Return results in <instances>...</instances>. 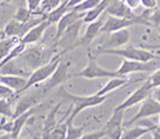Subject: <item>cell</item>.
I'll return each instance as SVG.
<instances>
[{"label": "cell", "instance_id": "6da1fadb", "mask_svg": "<svg viewBox=\"0 0 160 139\" xmlns=\"http://www.w3.org/2000/svg\"><path fill=\"white\" fill-rule=\"evenodd\" d=\"M60 96L62 97V102H68L70 104H73V109H72L69 117L67 118V121L69 124L73 122V120L76 118V116L87 108H94V107H98L102 103H104L107 99V95H103L99 96L97 94L94 95H89V96H79V95H74V94H70L68 92L65 88L61 87L60 88Z\"/></svg>", "mask_w": 160, "mask_h": 139}, {"label": "cell", "instance_id": "7a4b0ae2", "mask_svg": "<svg viewBox=\"0 0 160 139\" xmlns=\"http://www.w3.org/2000/svg\"><path fill=\"white\" fill-rule=\"evenodd\" d=\"M99 55H115V56L122 57V59L145 61V62L152 61V60H160V55H155L151 51L145 50V48H138L134 46H125L121 48H98L97 56Z\"/></svg>", "mask_w": 160, "mask_h": 139}, {"label": "cell", "instance_id": "3957f363", "mask_svg": "<svg viewBox=\"0 0 160 139\" xmlns=\"http://www.w3.org/2000/svg\"><path fill=\"white\" fill-rule=\"evenodd\" d=\"M62 55L64 53L55 55L51 59L50 62H47V64H44V65H42V67H39V68H37V69H34L33 72H31L29 78H28V81H26V85L23 86V88L21 90V91L14 94V97L17 95H20V94H22V92L28 91L29 88L34 87V86H38L39 83H42V82H44V81L48 79L52 76V73L56 70L58 65L60 64V61L62 59ZM14 97H13V99H14Z\"/></svg>", "mask_w": 160, "mask_h": 139}, {"label": "cell", "instance_id": "277c9868", "mask_svg": "<svg viewBox=\"0 0 160 139\" xmlns=\"http://www.w3.org/2000/svg\"><path fill=\"white\" fill-rule=\"evenodd\" d=\"M87 57L89 62L86 67L81 70L72 74L70 78H85V79H97V78H113V77H121L117 73V70H108L97 62L95 57H92L90 48H87Z\"/></svg>", "mask_w": 160, "mask_h": 139}, {"label": "cell", "instance_id": "5b68a950", "mask_svg": "<svg viewBox=\"0 0 160 139\" xmlns=\"http://www.w3.org/2000/svg\"><path fill=\"white\" fill-rule=\"evenodd\" d=\"M53 48H55L53 46H52V48H46L42 46H33V47L25 48L20 56L23 59V61L26 62L28 67L31 70H34V69L51 61Z\"/></svg>", "mask_w": 160, "mask_h": 139}, {"label": "cell", "instance_id": "8992f818", "mask_svg": "<svg viewBox=\"0 0 160 139\" xmlns=\"http://www.w3.org/2000/svg\"><path fill=\"white\" fill-rule=\"evenodd\" d=\"M155 70V62L152 61H137V60H129V59H122L121 65L117 69V73L121 77H126L132 74V73H146V72H152Z\"/></svg>", "mask_w": 160, "mask_h": 139}, {"label": "cell", "instance_id": "52a82bcc", "mask_svg": "<svg viewBox=\"0 0 160 139\" xmlns=\"http://www.w3.org/2000/svg\"><path fill=\"white\" fill-rule=\"evenodd\" d=\"M156 114H160V102H158L152 95H150L141 103V108H139L138 113L135 114L129 122H126L125 125L130 126L134 122H137L142 118H148V117L156 116Z\"/></svg>", "mask_w": 160, "mask_h": 139}, {"label": "cell", "instance_id": "ba28073f", "mask_svg": "<svg viewBox=\"0 0 160 139\" xmlns=\"http://www.w3.org/2000/svg\"><path fill=\"white\" fill-rule=\"evenodd\" d=\"M69 67H70V62L69 61H62V59H61V61L58 65L56 70L52 73V76L48 78V82H47L44 86H42V90H43L44 94H47L50 90H52L55 87L61 86L67 79L70 78L69 72H68Z\"/></svg>", "mask_w": 160, "mask_h": 139}, {"label": "cell", "instance_id": "9c48e42d", "mask_svg": "<svg viewBox=\"0 0 160 139\" xmlns=\"http://www.w3.org/2000/svg\"><path fill=\"white\" fill-rule=\"evenodd\" d=\"M46 94L43 92V90L42 88H39L37 92H34V94H30V95H23L22 97H20L18 99V102L16 103V107H14V116H13V118L14 117H17V116H20L21 113H23V112H26V111H29V109H31V108H34L35 105L41 102V99Z\"/></svg>", "mask_w": 160, "mask_h": 139}, {"label": "cell", "instance_id": "30bf717a", "mask_svg": "<svg viewBox=\"0 0 160 139\" xmlns=\"http://www.w3.org/2000/svg\"><path fill=\"white\" fill-rule=\"evenodd\" d=\"M152 91H154V90H151L146 82H143V85L141 87H138L133 94H130L129 97L125 99L120 105H117L115 109H129V108L134 107L135 104L142 103L147 96L152 95Z\"/></svg>", "mask_w": 160, "mask_h": 139}, {"label": "cell", "instance_id": "8fae6325", "mask_svg": "<svg viewBox=\"0 0 160 139\" xmlns=\"http://www.w3.org/2000/svg\"><path fill=\"white\" fill-rule=\"evenodd\" d=\"M103 23H104V20H99V18L90 22V23H87L85 34L79 38L78 42H77V47L78 46H83L86 48H90V44L92 43V40L100 34Z\"/></svg>", "mask_w": 160, "mask_h": 139}, {"label": "cell", "instance_id": "7c38bea8", "mask_svg": "<svg viewBox=\"0 0 160 139\" xmlns=\"http://www.w3.org/2000/svg\"><path fill=\"white\" fill-rule=\"evenodd\" d=\"M18 61H20V56L11 60L9 62H7L0 69V74H14V76H21V77H29L33 70L28 67L25 61H22V64H20Z\"/></svg>", "mask_w": 160, "mask_h": 139}, {"label": "cell", "instance_id": "4fadbf2b", "mask_svg": "<svg viewBox=\"0 0 160 139\" xmlns=\"http://www.w3.org/2000/svg\"><path fill=\"white\" fill-rule=\"evenodd\" d=\"M83 14L85 13H79V12H76L74 9H70L62 16V17L59 20V22L56 23L58 25V30H56V37H55V42H58L60 39V37L62 35V32L65 31L70 25H73L74 22H77L78 20L83 18Z\"/></svg>", "mask_w": 160, "mask_h": 139}, {"label": "cell", "instance_id": "5bb4252c", "mask_svg": "<svg viewBox=\"0 0 160 139\" xmlns=\"http://www.w3.org/2000/svg\"><path fill=\"white\" fill-rule=\"evenodd\" d=\"M106 12L109 16L115 17H124V18H135L138 14H135L133 9H130L122 0H111Z\"/></svg>", "mask_w": 160, "mask_h": 139}, {"label": "cell", "instance_id": "9a60e30c", "mask_svg": "<svg viewBox=\"0 0 160 139\" xmlns=\"http://www.w3.org/2000/svg\"><path fill=\"white\" fill-rule=\"evenodd\" d=\"M142 81H145V78H138V79H128L126 77H113V78H109L108 82L103 86L98 92H95L97 95L99 96H103V95H107L112 91H115V90L122 87V86H126L129 83H134V82H142Z\"/></svg>", "mask_w": 160, "mask_h": 139}, {"label": "cell", "instance_id": "2e32d148", "mask_svg": "<svg viewBox=\"0 0 160 139\" xmlns=\"http://www.w3.org/2000/svg\"><path fill=\"white\" fill-rule=\"evenodd\" d=\"M130 40V31L128 27L120 29L117 31H113L109 34V38L107 39V43L104 48H121L125 47Z\"/></svg>", "mask_w": 160, "mask_h": 139}, {"label": "cell", "instance_id": "e0dca14e", "mask_svg": "<svg viewBox=\"0 0 160 139\" xmlns=\"http://www.w3.org/2000/svg\"><path fill=\"white\" fill-rule=\"evenodd\" d=\"M50 27V23L47 22V20H43L42 22H39L38 25H35L34 27H31L25 35H23V38L21 39L22 43H25L26 46L28 44H34L37 42H39V40L42 39V37L44 35V31Z\"/></svg>", "mask_w": 160, "mask_h": 139}, {"label": "cell", "instance_id": "ac0fdd59", "mask_svg": "<svg viewBox=\"0 0 160 139\" xmlns=\"http://www.w3.org/2000/svg\"><path fill=\"white\" fill-rule=\"evenodd\" d=\"M33 114H34V108H31V109H29V111H26V112L21 113L20 116L14 117V118H13V132H12L11 134H8L7 138L17 139L18 135L21 134V132H22L23 126H25V124L28 122V120H29L31 116H33Z\"/></svg>", "mask_w": 160, "mask_h": 139}, {"label": "cell", "instance_id": "d6986e66", "mask_svg": "<svg viewBox=\"0 0 160 139\" xmlns=\"http://www.w3.org/2000/svg\"><path fill=\"white\" fill-rule=\"evenodd\" d=\"M26 77L14 76V74H0V83L14 90V94L21 91L23 86L26 85Z\"/></svg>", "mask_w": 160, "mask_h": 139}, {"label": "cell", "instance_id": "ffe728a7", "mask_svg": "<svg viewBox=\"0 0 160 139\" xmlns=\"http://www.w3.org/2000/svg\"><path fill=\"white\" fill-rule=\"evenodd\" d=\"M69 9H70V8H69V0H62L61 4H59L58 7L55 8V9H52L51 12L47 13V14H46V20H47V22L50 23V26L53 25V23H58L59 20H60Z\"/></svg>", "mask_w": 160, "mask_h": 139}, {"label": "cell", "instance_id": "44dd1931", "mask_svg": "<svg viewBox=\"0 0 160 139\" xmlns=\"http://www.w3.org/2000/svg\"><path fill=\"white\" fill-rule=\"evenodd\" d=\"M125 112L126 109H115L113 113H112V116L111 118L106 122V125H104V129L106 130V133L108 134L109 132H112V130H115L117 127H121L122 124H124V117H125ZM107 137V135H106Z\"/></svg>", "mask_w": 160, "mask_h": 139}, {"label": "cell", "instance_id": "7402d4cb", "mask_svg": "<svg viewBox=\"0 0 160 139\" xmlns=\"http://www.w3.org/2000/svg\"><path fill=\"white\" fill-rule=\"evenodd\" d=\"M4 35L8 37V38H12V37H17L21 38L23 37V22H20L16 18H12L11 21L7 22V25L4 26Z\"/></svg>", "mask_w": 160, "mask_h": 139}, {"label": "cell", "instance_id": "603a6c76", "mask_svg": "<svg viewBox=\"0 0 160 139\" xmlns=\"http://www.w3.org/2000/svg\"><path fill=\"white\" fill-rule=\"evenodd\" d=\"M109 2H111V0H102V2H100L97 7H94L92 9L85 12L83 18H82L83 22H85V23H90V22H92V21H95V20H98L100 16H102V13L106 12Z\"/></svg>", "mask_w": 160, "mask_h": 139}, {"label": "cell", "instance_id": "cb8c5ba5", "mask_svg": "<svg viewBox=\"0 0 160 139\" xmlns=\"http://www.w3.org/2000/svg\"><path fill=\"white\" fill-rule=\"evenodd\" d=\"M156 127V126H155ZM154 127H147V126H135L133 129H129V130H125L124 134H122V139H139L142 138L143 135H146L148 133H151V130Z\"/></svg>", "mask_w": 160, "mask_h": 139}, {"label": "cell", "instance_id": "d4e9b609", "mask_svg": "<svg viewBox=\"0 0 160 139\" xmlns=\"http://www.w3.org/2000/svg\"><path fill=\"white\" fill-rule=\"evenodd\" d=\"M68 126H69V122L65 120L64 124L59 122L51 132L47 134L46 138H50V139H67V132H68Z\"/></svg>", "mask_w": 160, "mask_h": 139}, {"label": "cell", "instance_id": "484cf974", "mask_svg": "<svg viewBox=\"0 0 160 139\" xmlns=\"http://www.w3.org/2000/svg\"><path fill=\"white\" fill-rule=\"evenodd\" d=\"M18 42H20V38H17V37H12V38L0 40V60H3Z\"/></svg>", "mask_w": 160, "mask_h": 139}, {"label": "cell", "instance_id": "4316f807", "mask_svg": "<svg viewBox=\"0 0 160 139\" xmlns=\"http://www.w3.org/2000/svg\"><path fill=\"white\" fill-rule=\"evenodd\" d=\"M25 48H26V44H25V43H22L21 40H20V42H18V43L16 44V46L12 48V50L9 51V53H8L3 60H0V69H2V67H4L7 62H9L11 60L16 59V57H18V56L23 52V50H25Z\"/></svg>", "mask_w": 160, "mask_h": 139}, {"label": "cell", "instance_id": "83f0119b", "mask_svg": "<svg viewBox=\"0 0 160 139\" xmlns=\"http://www.w3.org/2000/svg\"><path fill=\"white\" fill-rule=\"evenodd\" d=\"M13 99L11 97H0V114L8 118H13L14 108H13Z\"/></svg>", "mask_w": 160, "mask_h": 139}, {"label": "cell", "instance_id": "f1b7e54d", "mask_svg": "<svg viewBox=\"0 0 160 139\" xmlns=\"http://www.w3.org/2000/svg\"><path fill=\"white\" fill-rule=\"evenodd\" d=\"M100 2H102V0H83V2H81V3H78L77 5H74L72 9H74L76 12H79V13H85L87 11L92 9L94 7H97Z\"/></svg>", "mask_w": 160, "mask_h": 139}, {"label": "cell", "instance_id": "f546056e", "mask_svg": "<svg viewBox=\"0 0 160 139\" xmlns=\"http://www.w3.org/2000/svg\"><path fill=\"white\" fill-rule=\"evenodd\" d=\"M31 17H33V13H31L30 8L26 7V5H20L17 8V11H16V13H14V18L18 20L20 22H26Z\"/></svg>", "mask_w": 160, "mask_h": 139}, {"label": "cell", "instance_id": "4dcf8cb0", "mask_svg": "<svg viewBox=\"0 0 160 139\" xmlns=\"http://www.w3.org/2000/svg\"><path fill=\"white\" fill-rule=\"evenodd\" d=\"M145 82L148 85V87L151 90H154L156 87H160V69L152 70V73L150 74V77L147 79H145Z\"/></svg>", "mask_w": 160, "mask_h": 139}, {"label": "cell", "instance_id": "1f68e13d", "mask_svg": "<svg viewBox=\"0 0 160 139\" xmlns=\"http://www.w3.org/2000/svg\"><path fill=\"white\" fill-rule=\"evenodd\" d=\"M82 135H83V129L73 126V122L69 124L68 132H67V139H78V138H82Z\"/></svg>", "mask_w": 160, "mask_h": 139}, {"label": "cell", "instance_id": "d6a6232c", "mask_svg": "<svg viewBox=\"0 0 160 139\" xmlns=\"http://www.w3.org/2000/svg\"><path fill=\"white\" fill-rule=\"evenodd\" d=\"M62 0H42L41 4V9L44 14H47L48 12H51L52 9H55L59 4H61Z\"/></svg>", "mask_w": 160, "mask_h": 139}, {"label": "cell", "instance_id": "836d02e7", "mask_svg": "<svg viewBox=\"0 0 160 139\" xmlns=\"http://www.w3.org/2000/svg\"><path fill=\"white\" fill-rule=\"evenodd\" d=\"M148 20L151 22V26H154L159 31V34H160V9L155 8V11L151 12Z\"/></svg>", "mask_w": 160, "mask_h": 139}, {"label": "cell", "instance_id": "e575fe53", "mask_svg": "<svg viewBox=\"0 0 160 139\" xmlns=\"http://www.w3.org/2000/svg\"><path fill=\"white\" fill-rule=\"evenodd\" d=\"M106 135H107L106 130L102 129V130H97V132L86 133V134L82 135L81 139H103V138H106Z\"/></svg>", "mask_w": 160, "mask_h": 139}, {"label": "cell", "instance_id": "d590c367", "mask_svg": "<svg viewBox=\"0 0 160 139\" xmlns=\"http://www.w3.org/2000/svg\"><path fill=\"white\" fill-rule=\"evenodd\" d=\"M0 97H11V99H13L14 97V90L3 85V83H0Z\"/></svg>", "mask_w": 160, "mask_h": 139}, {"label": "cell", "instance_id": "8d00e7d4", "mask_svg": "<svg viewBox=\"0 0 160 139\" xmlns=\"http://www.w3.org/2000/svg\"><path fill=\"white\" fill-rule=\"evenodd\" d=\"M122 134H124V127L121 126V127H117L115 130H112V132H109L106 138H108V139H120V138H122Z\"/></svg>", "mask_w": 160, "mask_h": 139}, {"label": "cell", "instance_id": "74e56055", "mask_svg": "<svg viewBox=\"0 0 160 139\" xmlns=\"http://www.w3.org/2000/svg\"><path fill=\"white\" fill-rule=\"evenodd\" d=\"M141 4L146 9H155L158 7V0H141Z\"/></svg>", "mask_w": 160, "mask_h": 139}, {"label": "cell", "instance_id": "f35d334b", "mask_svg": "<svg viewBox=\"0 0 160 139\" xmlns=\"http://www.w3.org/2000/svg\"><path fill=\"white\" fill-rule=\"evenodd\" d=\"M28 2V7L30 8V11H37L41 8V4H42V0H26Z\"/></svg>", "mask_w": 160, "mask_h": 139}, {"label": "cell", "instance_id": "ab89813d", "mask_svg": "<svg viewBox=\"0 0 160 139\" xmlns=\"http://www.w3.org/2000/svg\"><path fill=\"white\" fill-rule=\"evenodd\" d=\"M122 2L130 8V9H137V8L141 5V0H122Z\"/></svg>", "mask_w": 160, "mask_h": 139}, {"label": "cell", "instance_id": "60d3db41", "mask_svg": "<svg viewBox=\"0 0 160 139\" xmlns=\"http://www.w3.org/2000/svg\"><path fill=\"white\" fill-rule=\"evenodd\" d=\"M151 135H152L154 139H160V125H156V127H154L151 130Z\"/></svg>", "mask_w": 160, "mask_h": 139}, {"label": "cell", "instance_id": "b9f144b4", "mask_svg": "<svg viewBox=\"0 0 160 139\" xmlns=\"http://www.w3.org/2000/svg\"><path fill=\"white\" fill-rule=\"evenodd\" d=\"M152 96L155 97V99H156L158 102H160V87L154 88V91H152Z\"/></svg>", "mask_w": 160, "mask_h": 139}, {"label": "cell", "instance_id": "7bdbcfd3", "mask_svg": "<svg viewBox=\"0 0 160 139\" xmlns=\"http://www.w3.org/2000/svg\"><path fill=\"white\" fill-rule=\"evenodd\" d=\"M83 2V0H69V8H73L74 5H77L78 3Z\"/></svg>", "mask_w": 160, "mask_h": 139}, {"label": "cell", "instance_id": "ee69618b", "mask_svg": "<svg viewBox=\"0 0 160 139\" xmlns=\"http://www.w3.org/2000/svg\"><path fill=\"white\" fill-rule=\"evenodd\" d=\"M159 125H160V116H159Z\"/></svg>", "mask_w": 160, "mask_h": 139}]
</instances>
